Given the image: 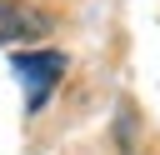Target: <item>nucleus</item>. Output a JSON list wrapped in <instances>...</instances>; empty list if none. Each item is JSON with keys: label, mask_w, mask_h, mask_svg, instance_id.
I'll use <instances>...</instances> for the list:
<instances>
[{"label": "nucleus", "mask_w": 160, "mask_h": 155, "mask_svg": "<svg viewBox=\"0 0 160 155\" xmlns=\"http://www.w3.org/2000/svg\"><path fill=\"white\" fill-rule=\"evenodd\" d=\"M15 70L45 95V90L65 75V55H60V50H20V55H15Z\"/></svg>", "instance_id": "f257e3e1"}, {"label": "nucleus", "mask_w": 160, "mask_h": 155, "mask_svg": "<svg viewBox=\"0 0 160 155\" xmlns=\"http://www.w3.org/2000/svg\"><path fill=\"white\" fill-rule=\"evenodd\" d=\"M40 30H45V20H40L35 10H25V5H15V0H0V45L30 40V35H40Z\"/></svg>", "instance_id": "f03ea898"}]
</instances>
